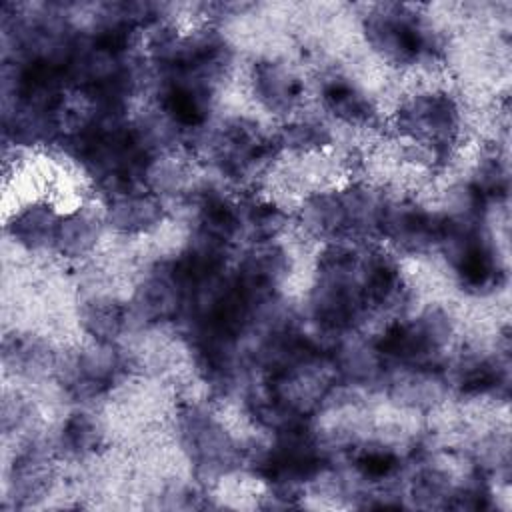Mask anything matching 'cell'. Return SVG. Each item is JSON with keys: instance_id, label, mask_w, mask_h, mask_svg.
I'll return each mask as SVG.
<instances>
[{"instance_id": "cell-6", "label": "cell", "mask_w": 512, "mask_h": 512, "mask_svg": "<svg viewBox=\"0 0 512 512\" xmlns=\"http://www.w3.org/2000/svg\"><path fill=\"white\" fill-rule=\"evenodd\" d=\"M248 90L256 106L280 122L300 114L306 100L302 72L278 56H262L250 64Z\"/></svg>"}, {"instance_id": "cell-7", "label": "cell", "mask_w": 512, "mask_h": 512, "mask_svg": "<svg viewBox=\"0 0 512 512\" xmlns=\"http://www.w3.org/2000/svg\"><path fill=\"white\" fill-rule=\"evenodd\" d=\"M316 96L324 116L344 128L372 130L380 122L378 102L358 80L340 70H328L320 76Z\"/></svg>"}, {"instance_id": "cell-1", "label": "cell", "mask_w": 512, "mask_h": 512, "mask_svg": "<svg viewBox=\"0 0 512 512\" xmlns=\"http://www.w3.org/2000/svg\"><path fill=\"white\" fill-rule=\"evenodd\" d=\"M196 148L228 182L246 184L270 170L280 154L274 132H266L250 116H228L194 136Z\"/></svg>"}, {"instance_id": "cell-13", "label": "cell", "mask_w": 512, "mask_h": 512, "mask_svg": "<svg viewBox=\"0 0 512 512\" xmlns=\"http://www.w3.org/2000/svg\"><path fill=\"white\" fill-rule=\"evenodd\" d=\"M350 466L368 484H384L394 480L402 470V456L384 444H364L352 448Z\"/></svg>"}, {"instance_id": "cell-11", "label": "cell", "mask_w": 512, "mask_h": 512, "mask_svg": "<svg viewBox=\"0 0 512 512\" xmlns=\"http://www.w3.org/2000/svg\"><path fill=\"white\" fill-rule=\"evenodd\" d=\"M104 230V210H94L88 206H74L62 210L54 238V252L60 258L68 260L88 258L96 252Z\"/></svg>"}, {"instance_id": "cell-14", "label": "cell", "mask_w": 512, "mask_h": 512, "mask_svg": "<svg viewBox=\"0 0 512 512\" xmlns=\"http://www.w3.org/2000/svg\"><path fill=\"white\" fill-rule=\"evenodd\" d=\"M458 484L452 482L448 470L440 466H424L416 470L408 484V496L422 508H446Z\"/></svg>"}, {"instance_id": "cell-5", "label": "cell", "mask_w": 512, "mask_h": 512, "mask_svg": "<svg viewBox=\"0 0 512 512\" xmlns=\"http://www.w3.org/2000/svg\"><path fill=\"white\" fill-rule=\"evenodd\" d=\"M124 372L126 358L116 344L90 342L60 364L58 382L74 402H92L112 392Z\"/></svg>"}, {"instance_id": "cell-3", "label": "cell", "mask_w": 512, "mask_h": 512, "mask_svg": "<svg viewBox=\"0 0 512 512\" xmlns=\"http://www.w3.org/2000/svg\"><path fill=\"white\" fill-rule=\"evenodd\" d=\"M176 428L180 448L198 474L226 476L242 464L244 450L238 440L206 406H184L176 418Z\"/></svg>"}, {"instance_id": "cell-8", "label": "cell", "mask_w": 512, "mask_h": 512, "mask_svg": "<svg viewBox=\"0 0 512 512\" xmlns=\"http://www.w3.org/2000/svg\"><path fill=\"white\" fill-rule=\"evenodd\" d=\"M104 220L106 228L118 236H146L164 224L166 206L164 200L148 188H136L106 198Z\"/></svg>"}, {"instance_id": "cell-12", "label": "cell", "mask_w": 512, "mask_h": 512, "mask_svg": "<svg viewBox=\"0 0 512 512\" xmlns=\"http://www.w3.org/2000/svg\"><path fill=\"white\" fill-rule=\"evenodd\" d=\"M104 442V430L96 416L86 410L70 412L56 434L54 452L68 460H84L98 454Z\"/></svg>"}, {"instance_id": "cell-9", "label": "cell", "mask_w": 512, "mask_h": 512, "mask_svg": "<svg viewBox=\"0 0 512 512\" xmlns=\"http://www.w3.org/2000/svg\"><path fill=\"white\" fill-rule=\"evenodd\" d=\"M62 210L52 200H28L10 214L8 236L26 252H54Z\"/></svg>"}, {"instance_id": "cell-10", "label": "cell", "mask_w": 512, "mask_h": 512, "mask_svg": "<svg viewBox=\"0 0 512 512\" xmlns=\"http://www.w3.org/2000/svg\"><path fill=\"white\" fill-rule=\"evenodd\" d=\"M78 326L90 342L118 344L132 326L128 302L108 292H92L78 304Z\"/></svg>"}, {"instance_id": "cell-2", "label": "cell", "mask_w": 512, "mask_h": 512, "mask_svg": "<svg viewBox=\"0 0 512 512\" xmlns=\"http://www.w3.org/2000/svg\"><path fill=\"white\" fill-rule=\"evenodd\" d=\"M360 30L368 50L386 66L408 70L436 62L440 54L438 34L424 14L408 4H372L360 18Z\"/></svg>"}, {"instance_id": "cell-4", "label": "cell", "mask_w": 512, "mask_h": 512, "mask_svg": "<svg viewBox=\"0 0 512 512\" xmlns=\"http://www.w3.org/2000/svg\"><path fill=\"white\" fill-rule=\"evenodd\" d=\"M444 216L414 198H388L378 238L388 242L396 256H426L440 246Z\"/></svg>"}]
</instances>
